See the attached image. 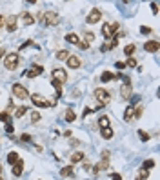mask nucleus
Segmentation results:
<instances>
[{"mask_svg": "<svg viewBox=\"0 0 160 180\" xmlns=\"http://www.w3.org/2000/svg\"><path fill=\"white\" fill-rule=\"evenodd\" d=\"M2 173H4V168H2V164H0V178H2Z\"/></svg>", "mask_w": 160, "mask_h": 180, "instance_id": "49", "label": "nucleus"}, {"mask_svg": "<svg viewBox=\"0 0 160 180\" xmlns=\"http://www.w3.org/2000/svg\"><path fill=\"white\" fill-rule=\"evenodd\" d=\"M69 56V51L67 49H60V51H56V55H55V58H58V60H65Z\"/></svg>", "mask_w": 160, "mask_h": 180, "instance_id": "22", "label": "nucleus"}, {"mask_svg": "<svg viewBox=\"0 0 160 180\" xmlns=\"http://www.w3.org/2000/svg\"><path fill=\"white\" fill-rule=\"evenodd\" d=\"M51 85H53V87H55V91H56V96H60V95H62V84H60L58 80H53V82H51Z\"/></svg>", "mask_w": 160, "mask_h": 180, "instance_id": "26", "label": "nucleus"}, {"mask_svg": "<svg viewBox=\"0 0 160 180\" xmlns=\"http://www.w3.org/2000/svg\"><path fill=\"white\" fill-rule=\"evenodd\" d=\"M126 66H129V67H135V66H137V60H135L133 56H128V62H126Z\"/></svg>", "mask_w": 160, "mask_h": 180, "instance_id": "36", "label": "nucleus"}, {"mask_svg": "<svg viewBox=\"0 0 160 180\" xmlns=\"http://www.w3.org/2000/svg\"><path fill=\"white\" fill-rule=\"evenodd\" d=\"M93 113V109H89V107H85L84 109V117H87V115H91Z\"/></svg>", "mask_w": 160, "mask_h": 180, "instance_id": "44", "label": "nucleus"}, {"mask_svg": "<svg viewBox=\"0 0 160 180\" xmlns=\"http://www.w3.org/2000/svg\"><path fill=\"white\" fill-rule=\"evenodd\" d=\"M111 178H118V180H120V178H122V177H120L118 173H113V175H111Z\"/></svg>", "mask_w": 160, "mask_h": 180, "instance_id": "48", "label": "nucleus"}, {"mask_svg": "<svg viewBox=\"0 0 160 180\" xmlns=\"http://www.w3.org/2000/svg\"><path fill=\"white\" fill-rule=\"evenodd\" d=\"M53 80H58L60 84H64L65 80H67V73H65L62 67H60V69H53Z\"/></svg>", "mask_w": 160, "mask_h": 180, "instance_id": "10", "label": "nucleus"}, {"mask_svg": "<svg viewBox=\"0 0 160 180\" xmlns=\"http://www.w3.org/2000/svg\"><path fill=\"white\" fill-rule=\"evenodd\" d=\"M69 144H73V146H80V140H76V138H73Z\"/></svg>", "mask_w": 160, "mask_h": 180, "instance_id": "46", "label": "nucleus"}, {"mask_svg": "<svg viewBox=\"0 0 160 180\" xmlns=\"http://www.w3.org/2000/svg\"><path fill=\"white\" fill-rule=\"evenodd\" d=\"M93 40H95V35H93V33H91V31H85V33H84V42L91 44V42H93Z\"/></svg>", "mask_w": 160, "mask_h": 180, "instance_id": "29", "label": "nucleus"}, {"mask_svg": "<svg viewBox=\"0 0 160 180\" xmlns=\"http://www.w3.org/2000/svg\"><path fill=\"white\" fill-rule=\"evenodd\" d=\"M107 166H109V160H107L106 157H102V160L96 164L95 168H91V169H93V173H95V175H98V173H102V171L106 169Z\"/></svg>", "mask_w": 160, "mask_h": 180, "instance_id": "11", "label": "nucleus"}, {"mask_svg": "<svg viewBox=\"0 0 160 180\" xmlns=\"http://www.w3.org/2000/svg\"><path fill=\"white\" fill-rule=\"evenodd\" d=\"M137 51V47H135V44H128L126 47H124V53L128 55V56H131V55Z\"/></svg>", "mask_w": 160, "mask_h": 180, "instance_id": "25", "label": "nucleus"}, {"mask_svg": "<svg viewBox=\"0 0 160 180\" xmlns=\"http://www.w3.org/2000/svg\"><path fill=\"white\" fill-rule=\"evenodd\" d=\"M22 140H24V142H29V140H31V137H29V135H27V133H24V135H22Z\"/></svg>", "mask_w": 160, "mask_h": 180, "instance_id": "42", "label": "nucleus"}, {"mask_svg": "<svg viewBox=\"0 0 160 180\" xmlns=\"http://www.w3.org/2000/svg\"><path fill=\"white\" fill-rule=\"evenodd\" d=\"M113 78H115V76H113V73H109V71H104L102 76H100L102 82H109V80H113Z\"/></svg>", "mask_w": 160, "mask_h": 180, "instance_id": "27", "label": "nucleus"}, {"mask_svg": "<svg viewBox=\"0 0 160 180\" xmlns=\"http://www.w3.org/2000/svg\"><path fill=\"white\" fill-rule=\"evenodd\" d=\"M40 120V113L38 111H31V122H38Z\"/></svg>", "mask_w": 160, "mask_h": 180, "instance_id": "35", "label": "nucleus"}, {"mask_svg": "<svg viewBox=\"0 0 160 180\" xmlns=\"http://www.w3.org/2000/svg\"><path fill=\"white\" fill-rule=\"evenodd\" d=\"M7 120H11L9 113L7 111H0V122H7Z\"/></svg>", "mask_w": 160, "mask_h": 180, "instance_id": "34", "label": "nucleus"}, {"mask_svg": "<svg viewBox=\"0 0 160 180\" xmlns=\"http://www.w3.org/2000/svg\"><path fill=\"white\" fill-rule=\"evenodd\" d=\"M17 24H18V17H17V15H9V17L6 18V27H7L9 33L17 31Z\"/></svg>", "mask_w": 160, "mask_h": 180, "instance_id": "9", "label": "nucleus"}, {"mask_svg": "<svg viewBox=\"0 0 160 180\" xmlns=\"http://www.w3.org/2000/svg\"><path fill=\"white\" fill-rule=\"evenodd\" d=\"M22 20H24V26H31V24H35V17H33L31 13L24 11L22 13Z\"/></svg>", "mask_w": 160, "mask_h": 180, "instance_id": "16", "label": "nucleus"}, {"mask_svg": "<svg viewBox=\"0 0 160 180\" xmlns=\"http://www.w3.org/2000/svg\"><path fill=\"white\" fill-rule=\"evenodd\" d=\"M124 120H126V122H131V120H133V106H129L128 109H126V113H124Z\"/></svg>", "mask_w": 160, "mask_h": 180, "instance_id": "24", "label": "nucleus"}, {"mask_svg": "<svg viewBox=\"0 0 160 180\" xmlns=\"http://www.w3.org/2000/svg\"><path fill=\"white\" fill-rule=\"evenodd\" d=\"M115 66H117V69H124V67H126V62H117Z\"/></svg>", "mask_w": 160, "mask_h": 180, "instance_id": "43", "label": "nucleus"}, {"mask_svg": "<svg viewBox=\"0 0 160 180\" xmlns=\"http://www.w3.org/2000/svg\"><path fill=\"white\" fill-rule=\"evenodd\" d=\"M65 122H75V118H76V115H75V111L73 109H67L65 111Z\"/></svg>", "mask_w": 160, "mask_h": 180, "instance_id": "23", "label": "nucleus"}, {"mask_svg": "<svg viewBox=\"0 0 160 180\" xmlns=\"http://www.w3.org/2000/svg\"><path fill=\"white\" fill-rule=\"evenodd\" d=\"M138 178H140V180L149 178V173H148V169H140V171H138Z\"/></svg>", "mask_w": 160, "mask_h": 180, "instance_id": "32", "label": "nucleus"}, {"mask_svg": "<svg viewBox=\"0 0 160 180\" xmlns=\"http://www.w3.org/2000/svg\"><path fill=\"white\" fill-rule=\"evenodd\" d=\"M65 60H67V66H69L71 69H78V67H80V64H82V62H80V58H78L76 55H69Z\"/></svg>", "mask_w": 160, "mask_h": 180, "instance_id": "12", "label": "nucleus"}, {"mask_svg": "<svg viewBox=\"0 0 160 180\" xmlns=\"http://www.w3.org/2000/svg\"><path fill=\"white\" fill-rule=\"evenodd\" d=\"M142 113H144V107H142V106H138L137 109H133V115H135V118H140V117H142Z\"/></svg>", "mask_w": 160, "mask_h": 180, "instance_id": "33", "label": "nucleus"}, {"mask_svg": "<svg viewBox=\"0 0 160 180\" xmlns=\"http://www.w3.org/2000/svg\"><path fill=\"white\" fill-rule=\"evenodd\" d=\"M124 78V85H122V89H120V95L124 100H129L131 98V91H133V85H131V80H129L128 76H122Z\"/></svg>", "mask_w": 160, "mask_h": 180, "instance_id": "5", "label": "nucleus"}, {"mask_svg": "<svg viewBox=\"0 0 160 180\" xmlns=\"http://www.w3.org/2000/svg\"><path fill=\"white\" fill-rule=\"evenodd\" d=\"M18 158H20V157H18V153H15V151H11L9 155H7V162H9V164H15Z\"/></svg>", "mask_w": 160, "mask_h": 180, "instance_id": "28", "label": "nucleus"}, {"mask_svg": "<svg viewBox=\"0 0 160 180\" xmlns=\"http://www.w3.org/2000/svg\"><path fill=\"white\" fill-rule=\"evenodd\" d=\"M73 173H75L73 166H67V168H62V169H60V177H64V178H69V177H73Z\"/></svg>", "mask_w": 160, "mask_h": 180, "instance_id": "17", "label": "nucleus"}, {"mask_svg": "<svg viewBox=\"0 0 160 180\" xmlns=\"http://www.w3.org/2000/svg\"><path fill=\"white\" fill-rule=\"evenodd\" d=\"M6 131H7V133H13V124H11V120L6 122Z\"/></svg>", "mask_w": 160, "mask_h": 180, "instance_id": "39", "label": "nucleus"}, {"mask_svg": "<svg viewBox=\"0 0 160 180\" xmlns=\"http://www.w3.org/2000/svg\"><path fill=\"white\" fill-rule=\"evenodd\" d=\"M95 98L98 100V104H100V106H106V104H109V100H111V95L107 93L106 89L98 87V89H95Z\"/></svg>", "mask_w": 160, "mask_h": 180, "instance_id": "4", "label": "nucleus"}, {"mask_svg": "<svg viewBox=\"0 0 160 180\" xmlns=\"http://www.w3.org/2000/svg\"><path fill=\"white\" fill-rule=\"evenodd\" d=\"M138 137H140L142 142H148V140L151 138V135H149V133H146V131H142V129H138Z\"/></svg>", "mask_w": 160, "mask_h": 180, "instance_id": "31", "label": "nucleus"}, {"mask_svg": "<svg viewBox=\"0 0 160 180\" xmlns=\"http://www.w3.org/2000/svg\"><path fill=\"white\" fill-rule=\"evenodd\" d=\"M65 42L76 46V44H78V35H75V33H67V35H65Z\"/></svg>", "mask_w": 160, "mask_h": 180, "instance_id": "20", "label": "nucleus"}, {"mask_svg": "<svg viewBox=\"0 0 160 180\" xmlns=\"http://www.w3.org/2000/svg\"><path fill=\"white\" fill-rule=\"evenodd\" d=\"M158 47H160V44L157 42V40H149V42L144 44V49H146V51H149V53H157V51H158Z\"/></svg>", "mask_w": 160, "mask_h": 180, "instance_id": "15", "label": "nucleus"}, {"mask_svg": "<svg viewBox=\"0 0 160 180\" xmlns=\"http://www.w3.org/2000/svg\"><path fill=\"white\" fill-rule=\"evenodd\" d=\"M118 22H115V24H104V27H102V35H104V38H111L115 33L118 31Z\"/></svg>", "mask_w": 160, "mask_h": 180, "instance_id": "6", "label": "nucleus"}, {"mask_svg": "<svg viewBox=\"0 0 160 180\" xmlns=\"http://www.w3.org/2000/svg\"><path fill=\"white\" fill-rule=\"evenodd\" d=\"M100 135H102V138H106V140H109V138H113V129L109 126L102 127V131H100Z\"/></svg>", "mask_w": 160, "mask_h": 180, "instance_id": "18", "label": "nucleus"}, {"mask_svg": "<svg viewBox=\"0 0 160 180\" xmlns=\"http://www.w3.org/2000/svg\"><path fill=\"white\" fill-rule=\"evenodd\" d=\"M124 2H131V0H124Z\"/></svg>", "mask_w": 160, "mask_h": 180, "instance_id": "52", "label": "nucleus"}, {"mask_svg": "<svg viewBox=\"0 0 160 180\" xmlns=\"http://www.w3.org/2000/svg\"><path fill=\"white\" fill-rule=\"evenodd\" d=\"M4 56H6V49H4V47H0V58H4Z\"/></svg>", "mask_w": 160, "mask_h": 180, "instance_id": "47", "label": "nucleus"}, {"mask_svg": "<svg viewBox=\"0 0 160 180\" xmlns=\"http://www.w3.org/2000/svg\"><path fill=\"white\" fill-rule=\"evenodd\" d=\"M140 33H142V35H149V33H151V27H148V26H142V27H140Z\"/></svg>", "mask_w": 160, "mask_h": 180, "instance_id": "38", "label": "nucleus"}, {"mask_svg": "<svg viewBox=\"0 0 160 180\" xmlns=\"http://www.w3.org/2000/svg\"><path fill=\"white\" fill-rule=\"evenodd\" d=\"M76 46H78L80 49H87V47H89V44H87V42H80V40H78V44H76Z\"/></svg>", "mask_w": 160, "mask_h": 180, "instance_id": "40", "label": "nucleus"}, {"mask_svg": "<svg viewBox=\"0 0 160 180\" xmlns=\"http://www.w3.org/2000/svg\"><path fill=\"white\" fill-rule=\"evenodd\" d=\"M26 113H27V107H26V106H18L17 109H15V117H17V118L24 117Z\"/></svg>", "mask_w": 160, "mask_h": 180, "instance_id": "21", "label": "nucleus"}, {"mask_svg": "<svg viewBox=\"0 0 160 180\" xmlns=\"http://www.w3.org/2000/svg\"><path fill=\"white\" fill-rule=\"evenodd\" d=\"M26 2H29V4H35V2H36V0H26Z\"/></svg>", "mask_w": 160, "mask_h": 180, "instance_id": "51", "label": "nucleus"}, {"mask_svg": "<svg viewBox=\"0 0 160 180\" xmlns=\"http://www.w3.org/2000/svg\"><path fill=\"white\" fill-rule=\"evenodd\" d=\"M98 126H100V127H106V126H109V118H107L106 115H102V117L98 118Z\"/></svg>", "mask_w": 160, "mask_h": 180, "instance_id": "30", "label": "nucleus"}, {"mask_svg": "<svg viewBox=\"0 0 160 180\" xmlns=\"http://www.w3.org/2000/svg\"><path fill=\"white\" fill-rule=\"evenodd\" d=\"M2 24H4V18H2V15H0V27H2Z\"/></svg>", "mask_w": 160, "mask_h": 180, "instance_id": "50", "label": "nucleus"}, {"mask_svg": "<svg viewBox=\"0 0 160 180\" xmlns=\"http://www.w3.org/2000/svg\"><path fill=\"white\" fill-rule=\"evenodd\" d=\"M91 168H93V166H91L89 162H84V169H85V171H89V169H91Z\"/></svg>", "mask_w": 160, "mask_h": 180, "instance_id": "45", "label": "nucleus"}, {"mask_svg": "<svg viewBox=\"0 0 160 180\" xmlns=\"http://www.w3.org/2000/svg\"><path fill=\"white\" fill-rule=\"evenodd\" d=\"M71 164H78V162H82L84 160V153H80V151H76V153H73L71 155Z\"/></svg>", "mask_w": 160, "mask_h": 180, "instance_id": "19", "label": "nucleus"}, {"mask_svg": "<svg viewBox=\"0 0 160 180\" xmlns=\"http://www.w3.org/2000/svg\"><path fill=\"white\" fill-rule=\"evenodd\" d=\"M31 102L35 104V106H38V107H51V106H55V102H49V100H46V98L40 96V95H31Z\"/></svg>", "mask_w": 160, "mask_h": 180, "instance_id": "7", "label": "nucleus"}, {"mask_svg": "<svg viewBox=\"0 0 160 180\" xmlns=\"http://www.w3.org/2000/svg\"><path fill=\"white\" fill-rule=\"evenodd\" d=\"M22 171H24V162L18 158L15 164H13V171H11V173H13V177H20Z\"/></svg>", "mask_w": 160, "mask_h": 180, "instance_id": "14", "label": "nucleus"}, {"mask_svg": "<svg viewBox=\"0 0 160 180\" xmlns=\"http://www.w3.org/2000/svg\"><path fill=\"white\" fill-rule=\"evenodd\" d=\"M11 91H13V95L17 96L18 100H27V98H29V91L22 84H13L11 85Z\"/></svg>", "mask_w": 160, "mask_h": 180, "instance_id": "3", "label": "nucleus"}, {"mask_svg": "<svg viewBox=\"0 0 160 180\" xmlns=\"http://www.w3.org/2000/svg\"><path fill=\"white\" fill-rule=\"evenodd\" d=\"M100 18H102V11L100 9H91V13L85 17V22L87 24H96V22H100Z\"/></svg>", "mask_w": 160, "mask_h": 180, "instance_id": "8", "label": "nucleus"}, {"mask_svg": "<svg viewBox=\"0 0 160 180\" xmlns=\"http://www.w3.org/2000/svg\"><path fill=\"white\" fill-rule=\"evenodd\" d=\"M40 22H42L46 27H53V26H56L58 22H60V17L55 13V11H46V13H42L40 17Z\"/></svg>", "mask_w": 160, "mask_h": 180, "instance_id": "1", "label": "nucleus"}, {"mask_svg": "<svg viewBox=\"0 0 160 180\" xmlns=\"http://www.w3.org/2000/svg\"><path fill=\"white\" fill-rule=\"evenodd\" d=\"M42 66H31L29 69H27V73L26 76H29V78H35V76H38V75H42Z\"/></svg>", "mask_w": 160, "mask_h": 180, "instance_id": "13", "label": "nucleus"}, {"mask_svg": "<svg viewBox=\"0 0 160 180\" xmlns=\"http://www.w3.org/2000/svg\"><path fill=\"white\" fill-rule=\"evenodd\" d=\"M153 166H155V160H146L144 162V169H151Z\"/></svg>", "mask_w": 160, "mask_h": 180, "instance_id": "37", "label": "nucleus"}, {"mask_svg": "<svg viewBox=\"0 0 160 180\" xmlns=\"http://www.w3.org/2000/svg\"><path fill=\"white\" fill-rule=\"evenodd\" d=\"M18 62H20V58H18V55H17V53H9V55H6V56H4V67H6V69H9V71L17 69Z\"/></svg>", "mask_w": 160, "mask_h": 180, "instance_id": "2", "label": "nucleus"}, {"mask_svg": "<svg viewBox=\"0 0 160 180\" xmlns=\"http://www.w3.org/2000/svg\"><path fill=\"white\" fill-rule=\"evenodd\" d=\"M151 11H153V15H157V13H158V6H157L155 2L151 4Z\"/></svg>", "mask_w": 160, "mask_h": 180, "instance_id": "41", "label": "nucleus"}]
</instances>
